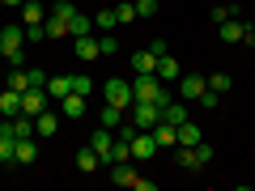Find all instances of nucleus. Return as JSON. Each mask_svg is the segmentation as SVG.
<instances>
[{"label":"nucleus","instance_id":"obj_7","mask_svg":"<svg viewBox=\"0 0 255 191\" xmlns=\"http://www.w3.org/2000/svg\"><path fill=\"white\" fill-rule=\"evenodd\" d=\"M132 73H136V77H149V73H153V77H157V55L149 51V47H145V51H132Z\"/></svg>","mask_w":255,"mask_h":191},{"label":"nucleus","instance_id":"obj_44","mask_svg":"<svg viewBox=\"0 0 255 191\" xmlns=\"http://www.w3.org/2000/svg\"><path fill=\"white\" fill-rule=\"evenodd\" d=\"M0 9H4V0H0Z\"/></svg>","mask_w":255,"mask_h":191},{"label":"nucleus","instance_id":"obj_40","mask_svg":"<svg viewBox=\"0 0 255 191\" xmlns=\"http://www.w3.org/2000/svg\"><path fill=\"white\" fill-rule=\"evenodd\" d=\"M132 187H136V191H157V183H153V179H140V174H136V183H132Z\"/></svg>","mask_w":255,"mask_h":191},{"label":"nucleus","instance_id":"obj_4","mask_svg":"<svg viewBox=\"0 0 255 191\" xmlns=\"http://www.w3.org/2000/svg\"><path fill=\"white\" fill-rule=\"evenodd\" d=\"M47 102H51V94H47V90H26V94H21V115H30V119L43 115Z\"/></svg>","mask_w":255,"mask_h":191},{"label":"nucleus","instance_id":"obj_13","mask_svg":"<svg viewBox=\"0 0 255 191\" xmlns=\"http://www.w3.org/2000/svg\"><path fill=\"white\" fill-rule=\"evenodd\" d=\"M153 140H157V145H179V127H174V123H166V119H157V127H153Z\"/></svg>","mask_w":255,"mask_h":191},{"label":"nucleus","instance_id":"obj_43","mask_svg":"<svg viewBox=\"0 0 255 191\" xmlns=\"http://www.w3.org/2000/svg\"><path fill=\"white\" fill-rule=\"evenodd\" d=\"M0 60H4V43H0Z\"/></svg>","mask_w":255,"mask_h":191},{"label":"nucleus","instance_id":"obj_38","mask_svg":"<svg viewBox=\"0 0 255 191\" xmlns=\"http://www.w3.org/2000/svg\"><path fill=\"white\" fill-rule=\"evenodd\" d=\"M43 38H47L43 26H26V43H43Z\"/></svg>","mask_w":255,"mask_h":191},{"label":"nucleus","instance_id":"obj_16","mask_svg":"<svg viewBox=\"0 0 255 191\" xmlns=\"http://www.w3.org/2000/svg\"><path fill=\"white\" fill-rule=\"evenodd\" d=\"M0 110H4V119H17L21 115V94L17 90H4V94H0Z\"/></svg>","mask_w":255,"mask_h":191},{"label":"nucleus","instance_id":"obj_12","mask_svg":"<svg viewBox=\"0 0 255 191\" xmlns=\"http://www.w3.org/2000/svg\"><path fill=\"white\" fill-rule=\"evenodd\" d=\"M124 119H128V110H124V106H111V102L98 110V123H102V127H111V132H115V127L124 123Z\"/></svg>","mask_w":255,"mask_h":191},{"label":"nucleus","instance_id":"obj_42","mask_svg":"<svg viewBox=\"0 0 255 191\" xmlns=\"http://www.w3.org/2000/svg\"><path fill=\"white\" fill-rule=\"evenodd\" d=\"M21 4H26V0H4V9H21Z\"/></svg>","mask_w":255,"mask_h":191},{"label":"nucleus","instance_id":"obj_37","mask_svg":"<svg viewBox=\"0 0 255 191\" xmlns=\"http://www.w3.org/2000/svg\"><path fill=\"white\" fill-rule=\"evenodd\" d=\"M213 162V149L209 145H196V166H209Z\"/></svg>","mask_w":255,"mask_h":191},{"label":"nucleus","instance_id":"obj_18","mask_svg":"<svg viewBox=\"0 0 255 191\" xmlns=\"http://www.w3.org/2000/svg\"><path fill=\"white\" fill-rule=\"evenodd\" d=\"M85 102H90V98H81V94H68V98H60V110H64L68 119H81V115H85Z\"/></svg>","mask_w":255,"mask_h":191},{"label":"nucleus","instance_id":"obj_26","mask_svg":"<svg viewBox=\"0 0 255 191\" xmlns=\"http://www.w3.org/2000/svg\"><path fill=\"white\" fill-rule=\"evenodd\" d=\"M179 145H200V127L191 123V119H183V123H179Z\"/></svg>","mask_w":255,"mask_h":191},{"label":"nucleus","instance_id":"obj_25","mask_svg":"<svg viewBox=\"0 0 255 191\" xmlns=\"http://www.w3.org/2000/svg\"><path fill=\"white\" fill-rule=\"evenodd\" d=\"M94 26H98L102 34H111V30L119 26V17H115V9H98V13H94Z\"/></svg>","mask_w":255,"mask_h":191},{"label":"nucleus","instance_id":"obj_24","mask_svg":"<svg viewBox=\"0 0 255 191\" xmlns=\"http://www.w3.org/2000/svg\"><path fill=\"white\" fill-rule=\"evenodd\" d=\"M34 136H55V115H51V110L34 115Z\"/></svg>","mask_w":255,"mask_h":191},{"label":"nucleus","instance_id":"obj_41","mask_svg":"<svg viewBox=\"0 0 255 191\" xmlns=\"http://www.w3.org/2000/svg\"><path fill=\"white\" fill-rule=\"evenodd\" d=\"M243 43H247V47H255V26H247V30H243Z\"/></svg>","mask_w":255,"mask_h":191},{"label":"nucleus","instance_id":"obj_39","mask_svg":"<svg viewBox=\"0 0 255 191\" xmlns=\"http://www.w3.org/2000/svg\"><path fill=\"white\" fill-rule=\"evenodd\" d=\"M4 60H9L13 68H21V64H26V51H4Z\"/></svg>","mask_w":255,"mask_h":191},{"label":"nucleus","instance_id":"obj_2","mask_svg":"<svg viewBox=\"0 0 255 191\" xmlns=\"http://www.w3.org/2000/svg\"><path fill=\"white\" fill-rule=\"evenodd\" d=\"M132 98H136V94H132V81H124V77H111L107 85H102V102H111V106H132Z\"/></svg>","mask_w":255,"mask_h":191},{"label":"nucleus","instance_id":"obj_35","mask_svg":"<svg viewBox=\"0 0 255 191\" xmlns=\"http://www.w3.org/2000/svg\"><path fill=\"white\" fill-rule=\"evenodd\" d=\"M30 73V90H47V73L43 68H26Z\"/></svg>","mask_w":255,"mask_h":191},{"label":"nucleus","instance_id":"obj_36","mask_svg":"<svg viewBox=\"0 0 255 191\" xmlns=\"http://www.w3.org/2000/svg\"><path fill=\"white\" fill-rule=\"evenodd\" d=\"M209 17L217 21V26H221L226 17H234V9H230V4H213V9H209Z\"/></svg>","mask_w":255,"mask_h":191},{"label":"nucleus","instance_id":"obj_22","mask_svg":"<svg viewBox=\"0 0 255 191\" xmlns=\"http://www.w3.org/2000/svg\"><path fill=\"white\" fill-rule=\"evenodd\" d=\"M21 13H26V26H43V21H47V9L38 4V0H26Z\"/></svg>","mask_w":255,"mask_h":191},{"label":"nucleus","instance_id":"obj_1","mask_svg":"<svg viewBox=\"0 0 255 191\" xmlns=\"http://www.w3.org/2000/svg\"><path fill=\"white\" fill-rule=\"evenodd\" d=\"M132 94H136L140 102H157V106H166V102H170L166 81H157L153 73H149V77H136V81H132ZM136 98H132V102H136Z\"/></svg>","mask_w":255,"mask_h":191},{"label":"nucleus","instance_id":"obj_6","mask_svg":"<svg viewBox=\"0 0 255 191\" xmlns=\"http://www.w3.org/2000/svg\"><path fill=\"white\" fill-rule=\"evenodd\" d=\"M204 90H209V77H179V94H183V102H196Z\"/></svg>","mask_w":255,"mask_h":191},{"label":"nucleus","instance_id":"obj_28","mask_svg":"<svg viewBox=\"0 0 255 191\" xmlns=\"http://www.w3.org/2000/svg\"><path fill=\"white\" fill-rule=\"evenodd\" d=\"M9 90H17V94H26V90H30V73H26V68H13V77H9Z\"/></svg>","mask_w":255,"mask_h":191},{"label":"nucleus","instance_id":"obj_9","mask_svg":"<svg viewBox=\"0 0 255 191\" xmlns=\"http://www.w3.org/2000/svg\"><path fill=\"white\" fill-rule=\"evenodd\" d=\"M183 77V68H179V60H174L170 51L162 55V60H157V81H179Z\"/></svg>","mask_w":255,"mask_h":191},{"label":"nucleus","instance_id":"obj_10","mask_svg":"<svg viewBox=\"0 0 255 191\" xmlns=\"http://www.w3.org/2000/svg\"><path fill=\"white\" fill-rule=\"evenodd\" d=\"M0 43H4V51H21V43H26V26H4V30H0Z\"/></svg>","mask_w":255,"mask_h":191},{"label":"nucleus","instance_id":"obj_33","mask_svg":"<svg viewBox=\"0 0 255 191\" xmlns=\"http://www.w3.org/2000/svg\"><path fill=\"white\" fill-rule=\"evenodd\" d=\"M196 102H200L204 110H217V106H221V94H213V90H204V94H200V98H196Z\"/></svg>","mask_w":255,"mask_h":191},{"label":"nucleus","instance_id":"obj_14","mask_svg":"<svg viewBox=\"0 0 255 191\" xmlns=\"http://www.w3.org/2000/svg\"><path fill=\"white\" fill-rule=\"evenodd\" d=\"M243 21H234V17H226V21H221V26H217V34H221V43H243Z\"/></svg>","mask_w":255,"mask_h":191},{"label":"nucleus","instance_id":"obj_21","mask_svg":"<svg viewBox=\"0 0 255 191\" xmlns=\"http://www.w3.org/2000/svg\"><path fill=\"white\" fill-rule=\"evenodd\" d=\"M111 183H119V187H132V183H136V170H132L128 162H115V166H111Z\"/></svg>","mask_w":255,"mask_h":191},{"label":"nucleus","instance_id":"obj_30","mask_svg":"<svg viewBox=\"0 0 255 191\" xmlns=\"http://www.w3.org/2000/svg\"><path fill=\"white\" fill-rule=\"evenodd\" d=\"M209 90L213 94H230V73H213L209 77Z\"/></svg>","mask_w":255,"mask_h":191},{"label":"nucleus","instance_id":"obj_19","mask_svg":"<svg viewBox=\"0 0 255 191\" xmlns=\"http://www.w3.org/2000/svg\"><path fill=\"white\" fill-rule=\"evenodd\" d=\"M98 166H102V157H98V149H94V145H85L81 153H77V170L94 174V170H98Z\"/></svg>","mask_w":255,"mask_h":191},{"label":"nucleus","instance_id":"obj_31","mask_svg":"<svg viewBox=\"0 0 255 191\" xmlns=\"http://www.w3.org/2000/svg\"><path fill=\"white\" fill-rule=\"evenodd\" d=\"M73 94L90 98V94H94V81H90V77H73Z\"/></svg>","mask_w":255,"mask_h":191},{"label":"nucleus","instance_id":"obj_34","mask_svg":"<svg viewBox=\"0 0 255 191\" xmlns=\"http://www.w3.org/2000/svg\"><path fill=\"white\" fill-rule=\"evenodd\" d=\"M157 9H162V4H157V0H136V17H153Z\"/></svg>","mask_w":255,"mask_h":191},{"label":"nucleus","instance_id":"obj_32","mask_svg":"<svg viewBox=\"0 0 255 191\" xmlns=\"http://www.w3.org/2000/svg\"><path fill=\"white\" fill-rule=\"evenodd\" d=\"M98 51H102V55H115V51H119V38H115V34H102V38H98Z\"/></svg>","mask_w":255,"mask_h":191},{"label":"nucleus","instance_id":"obj_23","mask_svg":"<svg viewBox=\"0 0 255 191\" xmlns=\"http://www.w3.org/2000/svg\"><path fill=\"white\" fill-rule=\"evenodd\" d=\"M162 119H166V123H174V127H179L183 119H187V106H183V102H166V106H162Z\"/></svg>","mask_w":255,"mask_h":191},{"label":"nucleus","instance_id":"obj_20","mask_svg":"<svg viewBox=\"0 0 255 191\" xmlns=\"http://www.w3.org/2000/svg\"><path fill=\"white\" fill-rule=\"evenodd\" d=\"M47 94H51L55 102L68 98V94H73V77H47Z\"/></svg>","mask_w":255,"mask_h":191},{"label":"nucleus","instance_id":"obj_15","mask_svg":"<svg viewBox=\"0 0 255 191\" xmlns=\"http://www.w3.org/2000/svg\"><path fill=\"white\" fill-rule=\"evenodd\" d=\"M98 38H94V34H81V38H77V60H85V64H90V60H98Z\"/></svg>","mask_w":255,"mask_h":191},{"label":"nucleus","instance_id":"obj_11","mask_svg":"<svg viewBox=\"0 0 255 191\" xmlns=\"http://www.w3.org/2000/svg\"><path fill=\"white\" fill-rule=\"evenodd\" d=\"M90 145L98 149V157H102V162H107L111 145H115V132H111V127H102V123H98V132H94V136H90Z\"/></svg>","mask_w":255,"mask_h":191},{"label":"nucleus","instance_id":"obj_29","mask_svg":"<svg viewBox=\"0 0 255 191\" xmlns=\"http://www.w3.org/2000/svg\"><path fill=\"white\" fill-rule=\"evenodd\" d=\"M115 17H119V26H132V21H136V4H115Z\"/></svg>","mask_w":255,"mask_h":191},{"label":"nucleus","instance_id":"obj_27","mask_svg":"<svg viewBox=\"0 0 255 191\" xmlns=\"http://www.w3.org/2000/svg\"><path fill=\"white\" fill-rule=\"evenodd\" d=\"M13 149H17V136L13 132H0V166L13 162Z\"/></svg>","mask_w":255,"mask_h":191},{"label":"nucleus","instance_id":"obj_8","mask_svg":"<svg viewBox=\"0 0 255 191\" xmlns=\"http://www.w3.org/2000/svg\"><path fill=\"white\" fill-rule=\"evenodd\" d=\"M13 162H17V166H34V162H38V145H34V136L17 140V149H13Z\"/></svg>","mask_w":255,"mask_h":191},{"label":"nucleus","instance_id":"obj_17","mask_svg":"<svg viewBox=\"0 0 255 191\" xmlns=\"http://www.w3.org/2000/svg\"><path fill=\"white\" fill-rule=\"evenodd\" d=\"M90 30H94V17H90V13H81V9H77L73 17H68V34H73V38L90 34Z\"/></svg>","mask_w":255,"mask_h":191},{"label":"nucleus","instance_id":"obj_5","mask_svg":"<svg viewBox=\"0 0 255 191\" xmlns=\"http://www.w3.org/2000/svg\"><path fill=\"white\" fill-rule=\"evenodd\" d=\"M132 157H136V162L157 157V140H153V132H136V136H132Z\"/></svg>","mask_w":255,"mask_h":191},{"label":"nucleus","instance_id":"obj_3","mask_svg":"<svg viewBox=\"0 0 255 191\" xmlns=\"http://www.w3.org/2000/svg\"><path fill=\"white\" fill-rule=\"evenodd\" d=\"M128 110H132L128 119H132V123H136L140 132H153V127H157V119H162V106H157V102H140V98H136Z\"/></svg>","mask_w":255,"mask_h":191}]
</instances>
